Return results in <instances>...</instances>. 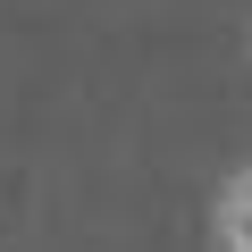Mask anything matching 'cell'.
Returning <instances> with one entry per match:
<instances>
[{
	"label": "cell",
	"mask_w": 252,
	"mask_h": 252,
	"mask_svg": "<svg viewBox=\"0 0 252 252\" xmlns=\"http://www.w3.org/2000/svg\"><path fill=\"white\" fill-rule=\"evenodd\" d=\"M210 252H252V168H235L210 202Z\"/></svg>",
	"instance_id": "obj_1"
}]
</instances>
